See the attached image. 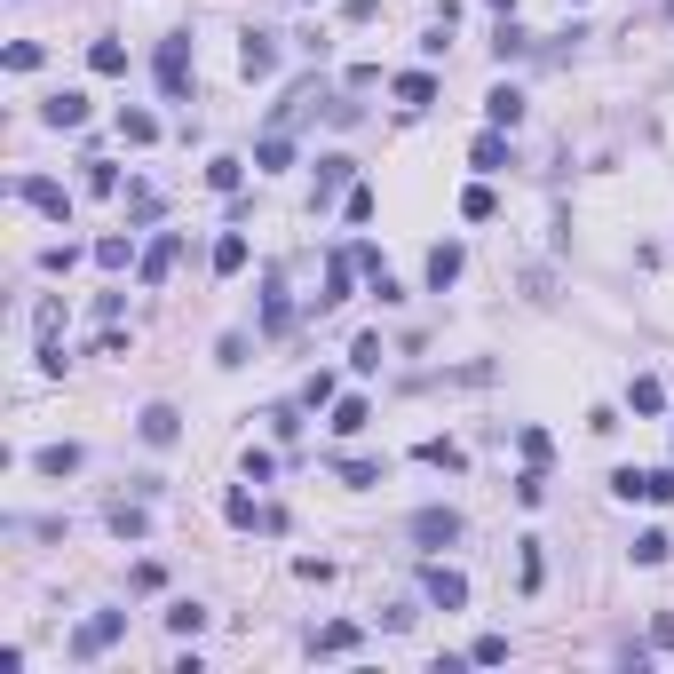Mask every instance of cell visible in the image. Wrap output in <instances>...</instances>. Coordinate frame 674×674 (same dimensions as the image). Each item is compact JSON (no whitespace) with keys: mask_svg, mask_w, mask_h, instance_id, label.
<instances>
[{"mask_svg":"<svg viewBox=\"0 0 674 674\" xmlns=\"http://www.w3.org/2000/svg\"><path fill=\"white\" fill-rule=\"evenodd\" d=\"M667 548H674L667 532H643V540H635V563H667Z\"/></svg>","mask_w":674,"mask_h":674,"instance_id":"cell-35","label":"cell"},{"mask_svg":"<svg viewBox=\"0 0 674 674\" xmlns=\"http://www.w3.org/2000/svg\"><path fill=\"white\" fill-rule=\"evenodd\" d=\"M334 476H341V484H357V492H365V484H381V460H334Z\"/></svg>","mask_w":674,"mask_h":674,"instance_id":"cell-27","label":"cell"},{"mask_svg":"<svg viewBox=\"0 0 674 674\" xmlns=\"http://www.w3.org/2000/svg\"><path fill=\"white\" fill-rule=\"evenodd\" d=\"M516 445H524V460H532V468H548V429H524Z\"/></svg>","mask_w":674,"mask_h":674,"instance_id":"cell-39","label":"cell"},{"mask_svg":"<svg viewBox=\"0 0 674 674\" xmlns=\"http://www.w3.org/2000/svg\"><path fill=\"white\" fill-rule=\"evenodd\" d=\"M238 175H246L238 159H207V191H223V199H230V191H238Z\"/></svg>","mask_w":674,"mask_h":674,"instance_id":"cell-28","label":"cell"},{"mask_svg":"<svg viewBox=\"0 0 674 674\" xmlns=\"http://www.w3.org/2000/svg\"><path fill=\"white\" fill-rule=\"evenodd\" d=\"M175 254H183V238H175V230H159V238L135 254V278H143V286H167V278H175Z\"/></svg>","mask_w":674,"mask_h":674,"instance_id":"cell-4","label":"cell"},{"mask_svg":"<svg viewBox=\"0 0 674 674\" xmlns=\"http://www.w3.org/2000/svg\"><path fill=\"white\" fill-rule=\"evenodd\" d=\"M468 159H476L484 175H500V167H508V135H500V127H492V135H476V151H468Z\"/></svg>","mask_w":674,"mask_h":674,"instance_id":"cell-19","label":"cell"},{"mask_svg":"<svg viewBox=\"0 0 674 674\" xmlns=\"http://www.w3.org/2000/svg\"><path fill=\"white\" fill-rule=\"evenodd\" d=\"M135 429H143V445H175V437H183V413H175V405H143Z\"/></svg>","mask_w":674,"mask_h":674,"instance_id":"cell-12","label":"cell"},{"mask_svg":"<svg viewBox=\"0 0 674 674\" xmlns=\"http://www.w3.org/2000/svg\"><path fill=\"white\" fill-rule=\"evenodd\" d=\"M460 215H468V223H484V215H492V191H484V183H468V191H460Z\"/></svg>","mask_w":674,"mask_h":674,"instance_id":"cell-30","label":"cell"},{"mask_svg":"<svg viewBox=\"0 0 674 674\" xmlns=\"http://www.w3.org/2000/svg\"><path fill=\"white\" fill-rule=\"evenodd\" d=\"M40 119H48L56 135H64V127H88V96H80V88H64V96H48V104H40Z\"/></svg>","mask_w":674,"mask_h":674,"instance_id":"cell-9","label":"cell"},{"mask_svg":"<svg viewBox=\"0 0 674 674\" xmlns=\"http://www.w3.org/2000/svg\"><path fill=\"white\" fill-rule=\"evenodd\" d=\"M238 72H246V80H270V72H278V32H246Z\"/></svg>","mask_w":674,"mask_h":674,"instance_id":"cell-6","label":"cell"},{"mask_svg":"<svg viewBox=\"0 0 674 674\" xmlns=\"http://www.w3.org/2000/svg\"><path fill=\"white\" fill-rule=\"evenodd\" d=\"M413 540H421V548H452V540H460V516H452V508H421V516H413Z\"/></svg>","mask_w":674,"mask_h":674,"instance_id":"cell-7","label":"cell"},{"mask_svg":"<svg viewBox=\"0 0 674 674\" xmlns=\"http://www.w3.org/2000/svg\"><path fill=\"white\" fill-rule=\"evenodd\" d=\"M421 595H429L437 611H468V579H460L452 563H429V571H421Z\"/></svg>","mask_w":674,"mask_h":674,"instance_id":"cell-5","label":"cell"},{"mask_svg":"<svg viewBox=\"0 0 674 674\" xmlns=\"http://www.w3.org/2000/svg\"><path fill=\"white\" fill-rule=\"evenodd\" d=\"M421 460H429V468H452V476L468 468V452H460V445H445V437H429V445H421Z\"/></svg>","mask_w":674,"mask_h":674,"instance_id":"cell-26","label":"cell"},{"mask_svg":"<svg viewBox=\"0 0 674 674\" xmlns=\"http://www.w3.org/2000/svg\"><path fill=\"white\" fill-rule=\"evenodd\" d=\"M563 8H579V0H563Z\"/></svg>","mask_w":674,"mask_h":674,"instance_id":"cell-42","label":"cell"},{"mask_svg":"<svg viewBox=\"0 0 674 674\" xmlns=\"http://www.w3.org/2000/svg\"><path fill=\"white\" fill-rule=\"evenodd\" d=\"M286 326H294V302H286V278L270 270L262 278V334H286Z\"/></svg>","mask_w":674,"mask_h":674,"instance_id":"cell-8","label":"cell"},{"mask_svg":"<svg viewBox=\"0 0 674 674\" xmlns=\"http://www.w3.org/2000/svg\"><path fill=\"white\" fill-rule=\"evenodd\" d=\"M32 468H40V476H72V468H80V445H40Z\"/></svg>","mask_w":674,"mask_h":674,"instance_id":"cell-16","label":"cell"},{"mask_svg":"<svg viewBox=\"0 0 674 674\" xmlns=\"http://www.w3.org/2000/svg\"><path fill=\"white\" fill-rule=\"evenodd\" d=\"M88 191L104 199V191H119V167H104V159H88Z\"/></svg>","mask_w":674,"mask_h":674,"instance_id":"cell-38","label":"cell"},{"mask_svg":"<svg viewBox=\"0 0 674 674\" xmlns=\"http://www.w3.org/2000/svg\"><path fill=\"white\" fill-rule=\"evenodd\" d=\"M516 500H524V508H540V500H548V476H540V468H524V476H516Z\"/></svg>","mask_w":674,"mask_h":674,"instance_id":"cell-31","label":"cell"},{"mask_svg":"<svg viewBox=\"0 0 674 674\" xmlns=\"http://www.w3.org/2000/svg\"><path fill=\"white\" fill-rule=\"evenodd\" d=\"M349 270H357V254H334V262H326V294H318L326 310H334L341 294H349Z\"/></svg>","mask_w":674,"mask_h":674,"instance_id":"cell-22","label":"cell"},{"mask_svg":"<svg viewBox=\"0 0 674 674\" xmlns=\"http://www.w3.org/2000/svg\"><path fill=\"white\" fill-rule=\"evenodd\" d=\"M349 167H357V159H341V151H326V159H318V191H310V207H334L341 183H349Z\"/></svg>","mask_w":674,"mask_h":674,"instance_id":"cell-10","label":"cell"},{"mask_svg":"<svg viewBox=\"0 0 674 674\" xmlns=\"http://www.w3.org/2000/svg\"><path fill=\"white\" fill-rule=\"evenodd\" d=\"M88 72L119 80V72H127V48H119V40H96V48H88Z\"/></svg>","mask_w":674,"mask_h":674,"instance_id":"cell-21","label":"cell"},{"mask_svg":"<svg viewBox=\"0 0 674 674\" xmlns=\"http://www.w3.org/2000/svg\"><path fill=\"white\" fill-rule=\"evenodd\" d=\"M16 199H24L32 215H48V223H72V191H64V183H48V175H24V183H16Z\"/></svg>","mask_w":674,"mask_h":674,"instance_id":"cell-2","label":"cell"},{"mask_svg":"<svg viewBox=\"0 0 674 674\" xmlns=\"http://www.w3.org/2000/svg\"><path fill=\"white\" fill-rule=\"evenodd\" d=\"M96 262H104V270H127V238H96Z\"/></svg>","mask_w":674,"mask_h":674,"instance_id":"cell-40","label":"cell"},{"mask_svg":"<svg viewBox=\"0 0 674 674\" xmlns=\"http://www.w3.org/2000/svg\"><path fill=\"white\" fill-rule=\"evenodd\" d=\"M484 119H492V127H516V119H524V96H516V88H492V96H484Z\"/></svg>","mask_w":674,"mask_h":674,"instance_id":"cell-15","label":"cell"},{"mask_svg":"<svg viewBox=\"0 0 674 674\" xmlns=\"http://www.w3.org/2000/svg\"><path fill=\"white\" fill-rule=\"evenodd\" d=\"M341 215H349V223H373V191H365V183H357V191H349V199H341Z\"/></svg>","mask_w":674,"mask_h":674,"instance_id":"cell-37","label":"cell"},{"mask_svg":"<svg viewBox=\"0 0 674 674\" xmlns=\"http://www.w3.org/2000/svg\"><path fill=\"white\" fill-rule=\"evenodd\" d=\"M627 405H635V413H659V405H667V389H659V381H651V373H643V381H635V389H627Z\"/></svg>","mask_w":674,"mask_h":674,"instance_id":"cell-29","label":"cell"},{"mask_svg":"<svg viewBox=\"0 0 674 674\" xmlns=\"http://www.w3.org/2000/svg\"><path fill=\"white\" fill-rule=\"evenodd\" d=\"M349 365H357V373H381V334L357 341V349H349Z\"/></svg>","mask_w":674,"mask_h":674,"instance_id":"cell-34","label":"cell"},{"mask_svg":"<svg viewBox=\"0 0 674 674\" xmlns=\"http://www.w3.org/2000/svg\"><path fill=\"white\" fill-rule=\"evenodd\" d=\"M365 421H373V405H365V397H341V405H334V437H357Z\"/></svg>","mask_w":674,"mask_h":674,"instance_id":"cell-20","label":"cell"},{"mask_svg":"<svg viewBox=\"0 0 674 674\" xmlns=\"http://www.w3.org/2000/svg\"><path fill=\"white\" fill-rule=\"evenodd\" d=\"M112 532H119V540H151V516H143V508H127V500H119V508H112Z\"/></svg>","mask_w":674,"mask_h":674,"instance_id":"cell-24","label":"cell"},{"mask_svg":"<svg viewBox=\"0 0 674 674\" xmlns=\"http://www.w3.org/2000/svg\"><path fill=\"white\" fill-rule=\"evenodd\" d=\"M167 627H175V635H199V627H207V611H199V603H175V611H167Z\"/></svg>","mask_w":674,"mask_h":674,"instance_id":"cell-32","label":"cell"},{"mask_svg":"<svg viewBox=\"0 0 674 674\" xmlns=\"http://www.w3.org/2000/svg\"><path fill=\"white\" fill-rule=\"evenodd\" d=\"M119 635H127V611H96V619H80V635H72V659L88 667V659H104Z\"/></svg>","mask_w":674,"mask_h":674,"instance_id":"cell-1","label":"cell"},{"mask_svg":"<svg viewBox=\"0 0 674 674\" xmlns=\"http://www.w3.org/2000/svg\"><path fill=\"white\" fill-rule=\"evenodd\" d=\"M468 659H476V667H500V659H508V635H476V651H468Z\"/></svg>","mask_w":674,"mask_h":674,"instance_id":"cell-33","label":"cell"},{"mask_svg":"<svg viewBox=\"0 0 674 674\" xmlns=\"http://www.w3.org/2000/svg\"><path fill=\"white\" fill-rule=\"evenodd\" d=\"M238 270H246V238L223 230V238H215V278H238Z\"/></svg>","mask_w":674,"mask_h":674,"instance_id":"cell-18","label":"cell"},{"mask_svg":"<svg viewBox=\"0 0 674 674\" xmlns=\"http://www.w3.org/2000/svg\"><path fill=\"white\" fill-rule=\"evenodd\" d=\"M119 143H159V119L151 112H119Z\"/></svg>","mask_w":674,"mask_h":674,"instance_id":"cell-25","label":"cell"},{"mask_svg":"<svg viewBox=\"0 0 674 674\" xmlns=\"http://www.w3.org/2000/svg\"><path fill=\"white\" fill-rule=\"evenodd\" d=\"M254 167L270 175V167H294V143H286V127H270L262 143H254Z\"/></svg>","mask_w":674,"mask_h":674,"instance_id":"cell-14","label":"cell"},{"mask_svg":"<svg viewBox=\"0 0 674 674\" xmlns=\"http://www.w3.org/2000/svg\"><path fill=\"white\" fill-rule=\"evenodd\" d=\"M460 270H468V254H460L452 238H445V246H429V286H437V294H445V286L460 278Z\"/></svg>","mask_w":674,"mask_h":674,"instance_id":"cell-13","label":"cell"},{"mask_svg":"<svg viewBox=\"0 0 674 674\" xmlns=\"http://www.w3.org/2000/svg\"><path fill=\"white\" fill-rule=\"evenodd\" d=\"M223 516L238 524V532H254V524H262L270 508H254V492H230V500H223Z\"/></svg>","mask_w":674,"mask_h":674,"instance_id":"cell-23","label":"cell"},{"mask_svg":"<svg viewBox=\"0 0 674 674\" xmlns=\"http://www.w3.org/2000/svg\"><path fill=\"white\" fill-rule=\"evenodd\" d=\"M159 88H167V96L191 88V32H167V40H159Z\"/></svg>","mask_w":674,"mask_h":674,"instance_id":"cell-3","label":"cell"},{"mask_svg":"<svg viewBox=\"0 0 674 674\" xmlns=\"http://www.w3.org/2000/svg\"><path fill=\"white\" fill-rule=\"evenodd\" d=\"M651 643H659V651H674V611H659V619H651Z\"/></svg>","mask_w":674,"mask_h":674,"instance_id":"cell-41","label":"cell"},{"mask_svg":"<svg viewBox=\"0 0 674 674\" xmlns=\"http://www.w3.org/2000/svg\"><path fill=\"white\" fill-rule=\"evenodd\" d=\"M310 651H326V659H341V651H357V627H349V619H334V627H318V635H310Z\"/></svg>","mask_w":674,"mask_h":674,"instance_id":"cell-17","label":"cell"},{"mask_svg":"<svg viewBox=\"0 0 674 674\" xmlns=\"http://www.w3.org/2000/svg\"><path fill=\"white\" fill-rule=\"evenodd\" d=\"M389 96H397L405 112H429V104H437V80H429V72H397V80H389Z\"/></svg>","mask_w":674,"mask_h":674,"instance_id":"cell-11","label":"cell"},{"mask_svg":"<svg viewBox=\"0 0 674 674\" xmlns=\"http://www.w3.org/2000/svg\"><path fill=\"white\" fill-rule=\"evenodd\" d=\"M8 72H40V40H16L8 48Z\"/></svg>","mask_w":674,"mask_h":674,"instance_id":"cell-36","label":"cell"}]
</instances>
